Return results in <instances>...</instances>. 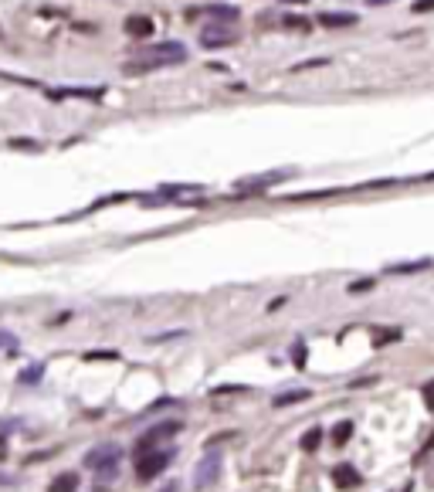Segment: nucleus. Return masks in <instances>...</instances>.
Masks as SVG:
<instances>
[{"label":"nucleus","instance_id":"nucleus-9","mask_svg":"<svg viewBox=\"0 0 434 492\" xmlns=\"http://www.w3.org/2000/svg\"><path fill=\"white\" fill-rule=\"evenodd\" d=\"M333 482L340 489H353V486H359V472L353 465H340V469H333Z\"/></svg>","mask_w":434,"mask_h":492},{"label":"nucleus","instance_id":"nucleus-21","mask_svg":"<svg viewBox=\"0 0 434 492\" xmlns=\"http://www.w3.org/2000/svg\"><path fill=\"white\" fill-rule=\"evenodd\" d=\"M370 289H374V279H359L350 285V292H370Z\"/></svg>","mask_w":434,"mask_h":492},{"label":"nucleus","instance_id":"nucleus-7","mask_svg":"<svg viewBox=\"0 0 434 492\" xmlns=\"http://www.w3.org/2000/svg\"><path fill=\"white\" fill-rule=\"evenodd\" d=\"M357 20L359 18L353 14V11H326V14H319L322 27H353Z\"/></svg>","mask_w":434,"mask_h":492},{"label":"nucleus","instance_id":"nucleus-17","mask_svg":"<svg viewBox=\"0 0 434 492\" xmlns=\"http://www.w3.org/2000/svg\"><path fill=\"white\" fill-rule=\"evenodd\" d=\"M421 398H424V404H428V411H434V380L421 387Z\"/></svg>","mask_w":434,"mask_h":492},{"label":"nucleus","instance_id":"nucleus-2","mask_svg":"<svg viewBox=\"0 0 434 492\" xmlns=\"http://www.w3.org/2000/svg\"><path fill=\"white\" fill-rule=\"evenodd\" d=\"M238 41V27L234 24H208L200 31V48L208 51H217V48H231Z\"/></svg>","mask_w":434,"mask_h":492},{"label":"nucleus","instance_id":"nucleus-24","mask_svg":"<svg viewBox=\"0 0 434 492\" xmlns=\"http://www.w3.org/2000/svg\"><path fill=\"white\" fill-rule=\"evenodd\" d=\"M370 7H383V4H394V0H366Z\"/></svg>","mask_w":434,"mask_h":492},{"label":"nucleus","instance_id":"nucleus-11","mask_svg":"<svg viewBox=\"0 0 434 492\" xmlns=\"http://www.w3.org/2000/svg\"><path fill=\"white\" fill-rule=\"evenodd\" d=\"M78 479L75 472H61V475H55V482L48 486V492H78Z\"/></svg>","mask_w":434,"mask_h":492},{"label":"nucleus","instance_id":"nucleus-16","mask_svg":"<svg viewBox=\"0 0 434 492\" xmlns=\"http://www.w3.org/2000/svg\"><path fill=\"white\" fill-rule=\"evenodd\" d=\"M305 398H309V391H292V394L275 398V404H279V408H285V404H295V400H305Z\"/></svg>","mask_w":434,"mask_h":492},{"label":"nucleus","instance_id":"nucleus-13","mask_svg":"<svg viewBox=\"0 0 434 492\" xmlns=\"http://www.w3.org/2000/svg\"><path fill=\"white\" fill-rule=\"evenodd\" d=\"M319 441H322V428H309L302 435V448L305 452H316L319 448Z\"/></svg>","mask_w":434,"mask_h":492},{"label":"nucleus","instance_id":"nucleus-22","mask_svg":"<svg viewBox=\"0 0 434 492\" xmlns=\"http://www.w3.org/2000/svg\"><path fill=\"white\" fill-rule=\"evenodd\" d=\"M326 65V58H316V61H302V65H295L292 72H305V68H322Z\"/></svg>","mask_w":434,"mask_h":492},{"label":"nucleus","instance_id":"nucleus-8","mask_svg":"<svg viewBox=\"0 0 434 492\" xmlns=\"http://www.w3.org/2000/svg\"><path fill=\"white\" fill-rule=\"evenodd\" d=\"M48 95L55 102H61V99H92V102H98L106 95V89H51Z\"/></svg>","mask_w":434,"mask_h":492},{"label":"nucleus","instance_id":"nucleus-12","mask_svg":"<svg viewBox=\"0 0 434 492\" xmlns=\"http://www.w3.org/2000/svg\"><path fill=\"white\" fill-rule=\"evenodd\" d=\"M350 438H353V421H340V424L333 428V441H336V445H346Z\"/></svg>","mask_w":434,"mask_h":492},{"label":"nucleus","instance_id":"nucleus-23","mask_svg":"<svg viewBox=\"0 0 434 492\" xmlns=\"http://www.w3.org/2000/svg\"><path fill=\"white\" fill-rule=\"evenodd\" d=\"M431 448H434V431H431V435H428V441L421 445V452H417V455H428V452H431Z\"/></svg>","mask_w":434,"mask_h":492},{"label":"nucleus","instance_id":"nucleus-18","mask_svg":"<svg viewBox=\"0 0 434 492\" xmlns=\"http://www.w3.org/2000/svg\"><path fill=\"white\" fill-rule=\"evenodd\" d=\"M411 11H414V14H431L434 0H414V4H411Z\"/></svg>","mask_w":434,"mask_h":492},{"label":"nucleus","instance_id":"nucleus-26","mask_svg":"<svg viewBox=\"0 0 434 492\" xmlns=\"http://www.w3.org/2000/svg\"><path fill=\"white\" fill-rule=\"evenodd\" d=\"M282 4H309V0H282Z\"/></svg>","mask_w":434,"mask_h":492},{"label":"nucleus","instance_id":"nucleus-15","mask_svg":"<svg viewBox=\"0 0 434 492\" xmlns=\"http://www.w3.org/2000/svg\"><path fill=\"white\" fill-rule=\"evenodd\" d=\"M431 262H404V265H390L394 275H407V272H421V268H428Z\"/></svg>","mask_w":434,"mask_h":492},{"label":"nucleus","instance_id":"nucleus-20","mask_svg":"<svg viewBox=\"0 0 434 492\" xmlns=\"http://www.w3.org/2000/svg\"><path fill=\"white\" fill-rule=\"evenodd\" d=\"M11 146H14V150H38L34 139H11Z\"/></svg>","mask_w":434,"mask_h":492},{"label":"nucleus","instance_id":"nucleus-27","mask_svg":"<svg viewBox=\"0 0 434 492\" xmlns=\"http://www.w3.org/2000/svg\"><path fill=\"white\" fill-rule=\"evenodd\" d=\"M4 455H7V448H4V441H0V458H4Z\"/></svg>","mask_w":434,"mask_h":492},{"label":"nucleus","instance_id":"nucleus-1","mask_svg":"<svg viewBox=\"0 0 434 492\" xmlns=\"http://www.w3.org/2000/svg\"><path fill=\"white\" fill-rule=\"evenodd\" d=\"M187 58V48L180 41H167V44H156V48H143L136 61H126V75H146L156 68H167V65H180Z\"/></svg>","mask_w":434,"mask_h":492},{"label":"nucleus","instance_id":"nucleus-10","mask_svg":"<svg viewBox=\"0 0 434 492\" xmlns=\"http://www.w3.org/2000/svg\"><path fill=\"white\" fill-rule=\"evenodd\" d=\"M153 31H156V24H153L150 18H129L126 20V34H132V38H150Z\"/></svg>","mask_w":434,"mask_h":492},{"label":"nucleus","instance_id":"nucleus-25","mask_svg":"<svg viewBox=\"0 0 434 492\" xmlns=\"http://www.w3.org/2000/svg\"><path fill=\"white\" fill-rule=\"evenodd\" d=\"M163 492H177V482H170V486H167V489H163Z\"/></svg>","mask_w":434,"mask_h":492},{"label":"nucleus","instance_id":"nucleus-5","mask_svg":"<svg viewBox=\"0 0 434 492\" xmlns=\"http://www.w3.org/2000/svg\"><path fill=\"white\" fill-rule=\"evenodd\" d=\"M115 462H119V448L115 445H102V448L85 455V465L89 469H115Z\"/></svg>","mask_w":434,"mask_h":492},{"label":"nucleus","instance_id":"nucleus-14","mask_svg":"<svg viewBox=\"0 0 434 492\" xmlns=\"http://www.w3.org/2000/svg\"><path fill=\"white\" fill-rule=\"evenodd\" d=\"M282 24L288 31H309V18H299V14H285Z\"/></svg>","mask_w":434,"mask_h":492},{"label":"nucleus","instance_id":"nucleus-6","mask_svg":"<svg viewBox=\"0 0 434 492\" xmlns=\"http://www.w3.org/2000/svg\"><path fill=\"white\" fill-rule=\"evenodd\" d=\"M217 469H221V458H217V455H208V458H204V462L197 465V475H193V486H197V489H208L210 482L217 479Z\"/></svg>","mask_w":434,"mask_h":492},{"label":"nucleus","instance_id":"nucleus-3","mask_svg":"<svg viewBox=\"0 0 434 492\" xmlns=\"http://www.w3.org/2000/svg\"><path fill=\"white\" fill-rule=\"evenodd\" d=\"M170 465V452H146V455H136V475L139 482H150L156 475L163 472Z\"/></svg>","mask_w":434,"mask_h":492},{"label":"nucleus","instance_id":"nucleus-19","mask_svg":"<svg viewBox=\"0 0 434 492\" xmlns=\"http://www.w3.org/2000/svg\"><path fill=\"white\" fill-rule=\"evenodd\" d=\"M390 340H400V329H383V333H377V346H383V343Z\"/></svg>","mask_w":434,"mask_h":492},{"label":"nucleus","instance_id":"nucleus-4","mask_svg":"<svg viewBox=\"0 0 434 492\" xmlns=\"http://www.w3.org/2000/svg\"><path fill=\"white\" fill-rule=\"evenodd\" d=\"M200 14H208L214 18V24H238V7H231V4H208V7H187V20L190 18H200Z\"/></svg>","mask_w":434,"mask_h":492}]
</instances>
